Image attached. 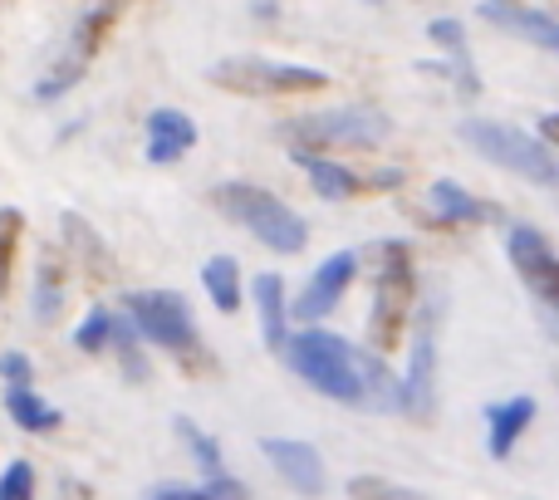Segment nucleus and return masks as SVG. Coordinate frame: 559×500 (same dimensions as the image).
Returning a JSON list of instances; mask_svg holds the SVG:
<instances>
[{"mask_svg": "<svg viewBox=\"0 0 559 500\" xmlns=\"http://www.w3.org/2000/svg\"><path fill=\"white\" fill-rule=\"evenodd\" d=\"M25 231V216L15 206H0V295L10 289V270H15V246Z\"/></svg>", "mask_w": 559, "mask_h": 500, "instance_id": "24", "label": "nucleus"}, {"mask_svg": "<svg viewBox=\"0 0 559 500\" xmlns=\"http://www.w3.org/2000/svg\"><path fill=\"white\" fill-rule=\"evenodd\" d=\"M540 133L550 138V143H559V114H545V118H540Z\"/></svg>", "mask_w": 559, "mask_h": 500, "instance_id": "31", "label": "nucleus"}, {"mask_svg": "<svg viewBox=\"0 0 559 500\" xmlns=\"http://www.w3.org/2000/svg\"><path fill=\"white\" fill-rule=\"evenodd\" d=\"M427 35H432L437 45H447L452 55H462V49H466V29L456 25V20H432V25H427Z\"/></svg>", "mask_w": 559, "mask_h": 500, "instance_id": "28", "label": "nucleus"}, {"mask_svg": "<svg viewBox=\"0 0 559 500\" xmlns=\"http://www.w3.org/2000/svg\"><path fill=\"white\" fill-rule=\"evenodd\" d=\"M173 427H177V437H182V442L197 452V462L206 466V476H212V486H216V481H231V476H226V466H222V452H216V442L202 432V427L192 422V417H177Z\"/></svg>", "mask_w": 559, "mask_h": 500, "instance_id": "23", "label": "nucleus"}, {"mask_svg": "<svg viewBox=\"0 0 559 500\" xmlns=\"http://www.w3.org/2000/svg\"><path fill=\"white\" fill-rule=\"evenodd\" d=\"M59 231H64V241H69V250L79 255V265L88 270L94 279H104L108 270H114V255H108V246L98 241V231L84 222V216H74V212H64L59 216Z\"/></svg>", "mask_w": 559, "mask_h": 500, "instance_id": "18", "label": "nucleus"}, {"mask_svg": "<svg viewBox=\"0 0 559 500\" xmlns=\"http://www.w3.org/2000/svg\"><path fill=\"white\" fill-rule=\"evenodd\" d=\"M128 319L138 324V334L153 338L157 348L167 354H182V358H197L206 364L202 344H197V324H192V309L173 295V289H133L128 295Z\"/></svg>", "mask_w": 559, "mask_h": 500, "instance_id": "6", "label": "nucleus"}, {"mask_svg": "<svg viewBox=\"0 0 559 500\" xmlns=\"http://www.w3.org/2000/svg\"><path fill=\"white\" fill-rule=\"evenodd\" d=\"M437 403V305L423 314V329H417L413 344V368L403 378V413L427 422Z\"/></svg>", "mask_w": 559, "mask_h": 500, "instance_id": "10", "label": "nucleus"}, {"mask_svg": "<svg viewBox=\"0 0 559 500\" xmlns=\"http://www.w3.org/2000/svg\"><path fill=\"white\" fill-rule=\"evenodd\" d=\"M285 358L314 393L334 397L344 407H368V388H364V364L358 354L329 329H305L299 338L285 344Z\"/></svg>", "mask_w": 559, "mask_h": 500, "instance_id": "1", "label": "nucleus"}, {"mask_svg": "<svg viewBox=\"0 0 559 500\" xmlns=\"http://www.w3.org/2000/svg\"><path fill=\"white\" fill-rule=\"evenodd\" d=\"M261 447H265V456H271V466L299 496H324V456H319L309 442L271 437V442H261Z\"/></svg>", "mask_w": 559, "mask_h": 500, "instance_id": "13", "label": "nucleus"}, {"mask_svg": "<svg viewBox=\"0 0 559 500\" xmlns=\"http://www.w3.org/2000/svg\"><path fill=\"white\" fill-rule=\"evenodd\" d=\"M535 422V397H511V403H491L486 407V427H491V437H486V447H491L496 462H506V456L515 452V442L525 437V427Z\"/></svg>", "mask_w": 559, "mask_h": 500, "instance_id": "16", "label": "nucleus"}, {"mask_svg": "<svg viewBox=\"0 0 559 500\" xmlns=\"http://www.w3.org/2000/svg\"><path fill=\"white\" fill-rule=\"evenodd\" d=\"M216 88L241 98H275V94H305V88H329L324 69H305V64H275V59L261 55H236L222 59V64L206 69Z\"/></svg>", "mask_w": 559, "mask_h": 500, "instance_id": "5", "label": "nucleus"}, {"mask_svg": "<svg viewBox=\"0 0 559 500\" xmlns=\"http://www.w3.org/2000/svg\"><path fill=\"white\" fill-rule=\"evenodd\" d=\"M427 202H432V212L442 216V222H456V226H486V222H496V206L491 202H476V197L462 192L456 182H437L432 192H427Z\"/></svg>", "mask_w": 559, "mask_h": 500, "instance_id": "17", "label": "nucleus"}, {"mask_svg": "<svg viewBox=\"0 0 559 500\" xmlns=\"http://www.w3.org/2000/svg\"><path fill=\"white\" fill-rule=\"evenodd\" d=\"M295 153V163L309 172V182H314V192L324 197V202H344V197L364 192V187H397L403 182V172H378V177H354L348 167L338 163H324L319 153H309V147H289Z\"/></svg>", "mask_w": 559, "mask_h": 500, "instance_id": "12", "label": "nucleus"}, {"mask_svg": "<svg viewBox=\"0 0 559 500\" xmlns=\"http://www.w3.org/2000/svg\"><path fill=\"white\" fill-rule=\"evenodd\" d=\"M348 496L354 500H427V496L407 491V486H397V481H383V476H354V481H348Z\"/></svg>", "mask_w": 559, "mask_h": 500, "instance_id": "26", "label": "nucleus"}, {"mask_svg": "<svg viewBox=\"0 0 559 500\" xmlns=\"http://www.w3.org/2000/svg\"><path fill=\"white\" fill-rule=\"evenodd\" d=\"M118 5H123V0H104V5H98V10H88V15H84V25L74 29V45L64 49V59H59V64L49 69V74L35 84V98H45V104H49V98L69 94V88H74L79 79H84L88 59L98 55V45H104V35H108V29H114Z\"/></svg>", "mask_w": 559, "mask_h": 500, "instance_id": "8", "label": "nucleus"}, {"mask_svg": "<svg viewBox=\"0 0 559 500\" xmlns=\"http://www.w3.org/2000/svg\"><path fill=\"white\" fill-rule=\"evenodd\" d=\"M59 299H64V265H59L55 250L39 255V275H35V319L39 324H55Z\"/></svg>", "mask_w": 559, "mask_h": 500, "instance_id": "22", "label": "nucleus"}, {"mask_svg": "<svg viewBox=\"0 0 559 500\" xmlns=\"http://www.w3.org/2000/svg\"><path fill=\"white\" fill-rule=\"evenodd\" d=\"M192 147H197V123L187 114H177V108L147 114V163L167 167L182 153H192Z\"/></svg>", "mask_w": 559, "mask_h": 500, "instance_id": "15", "label": "nucleus"}, {"mask_svg": "<svg viewBox=\"0 0 559 500\" xmlns=\"http://www.w3.org/2000/svg\"><path fill=\"white\" fill-rule=\"evenodd\" d=\"M358 275V255L354 250H338V255H329L324 265L309 275V285H305V295L295 299V314L299 319H324L329 309L344 299V289H348V279Z\"/></svg>", "mask_w": 559, "mask_h": 500, "instance_id": "11", "label": "nucleus"}, {"mask_svg": "<svg viewBox=\"0 0 559 500\" xmlns=\"http://www.w3.org/2000/svg\"><path fill=\"white\" fill-rule=\"evenodd\" d=\"M153 500H216V496L192 491V486H163V491H153Z\"/></svg>", "mask_w": 559, "mask_h": 500, "instance_id": "30", "label": "nucleus"}, {"mask_svg": "<svg viewBox=\"0 0 559 500\" xmlns=\"http://www.w3.org/2000/svg\"><path fill=\"white\" fill-rule=\"evenodd\" d=\"M506 250H511V265L521 270V279L535 289V299L559 309V255L550 250V241L535 226H515Z\"/></svg>", "mask_w": 559, "mask_h": 500, "instance_id": "9", "label": "nucleus"}, {"mask_svg": "<svg viewBox=\"0 0 559 500\" xmlns=\"http://www.w3.org/2000/svg\"><path fill=\"white\" fill-rule=\"evenodd\" d=\"M280 143L289 147H378L388 138V118L378 108H324V114H305V118H285L275 128Z\"/></svg>", "mask_w": 559, "mask_h": 500, "instance_id": "4", "label": "nucleus"}, {"mask_svg": "<svg viewBox=\"0 0 559 500\" xmlns=\"http://www.w3.org/2000/svg\"><path fill=\"white\" fill-rule=\"evenodd\" d=\"M481 15L491 20L496 29H506V35H521V39H531V45H540V49H550V55H559V20L540 15V10L511 5V0H486Z\"/></svg>", "mask_w": 559, "mask_h": 500, "instance_id": "14", "label": "nucleus"}, {"mask_svg": "<svg viewBox=\"0 0 559 500\" xmlns=\"http://www.w3.org/2000/svg\"><path fill=\"white\" fill-rule=\"evenodd\" d=\"M202 285L206 295H212V305L222 309V314H236L241 309V265H236L231 255H212L202 265Z\"/></svg>", "mask_w": 559, "mask_h": 500, "instance_id": "21", "label": "nucleus"}, {"mask_svg": "<svg viewBox=\"0 0 559 500\" xmlns=\"http://www.w3.org/2000/svg\"><path fill=\"white\" fill-rule=\"evenodd\" d=\"M255 309H261V334H265V344L271 348H280L285 354V279L280 275H261L255 279Z\"/></svg>", "mask_w": 559, "mask_h": 500, "instance_id": "19", "label": "nucleus"}, {"mask_svg": "<svg viewBox=\"0 0 559 500\" xmlns=\"http://www.w3.org/2000/svg\"><path fill=\"white\" fill-rule=\"evenodd\" d=\"M29 491H35L29 462H10L5 472H0V500H29Z\"/></svg>", "mask_w": 559, "mask_h": 500, "instance_id": "27", "label": "nucleus"}, {"mask_svg": "<svg viewBox=\"0 0 559 500\" xmlns=\"http://www.w3.org/2000/svg\"><path fill=\"white\" fill-rule=\"evenodd\" d=\"M373 5H378V0H373Z\"/></svg>", "mask_w": 559, "mask_h": 500, "instance_id": "32", "label": "nucleus"}, {"mask_svg": "<svg viewBox=\"0 0 559 500\" xmlns=\"http://www.w3.org/2000/svg\"><path fill=\"white\" fill-rule=\"evenodd\" d=\"M114 319H118V314H108L104 305H98V309H88V319L74 329V344H79V354H104V348H108V338H114Z\"/></svg>", "mask_w": 559, "mask_h": 500, "instance_id": "25", "label": "nucleus"}, {"mask_svg": "<svg viewBox=\"0 0 559 500\" xmlns=\"http://www.w3.org/2000/svg\"><path fill=\"white\" fill-rule=\"evenodd\" d=\"M373 260H378V305H373V348H393L397 334H403V319H407V305H413V255H407L403 241H383L373 246Z\"/></svg>", "mask_w": 559, "mask_h": 500, "instance_id": "7", "label": "nucleus"}, {"mask_svg": "<svg viewBox=\"0 0 559 500\" xmlns=\"http://www.w3.org/2000/svg\"><path fill=\"white\" fill-rule=\"evenodd\" d=\"M0 378H10V383H29V378H35V364H29L25 354H0Z\"/></svg>", "mask_w": 559, "mask_h": 500, "instance_id": "29", "label": "nucleus"}, {"mask_svg": "<svg viewBox=\"0 0 559 500\" xmlns=\"http://www.w3.org/2000/svg\"><path fill=\"white\" fill-rule=\"evenodd\" d=\"M456 133H462V143L476 147L486 163L506 167V172L525 177V182H535V187H559V153H550L540 138L521 133V128H511V123H486V118H466Z\"/></svg>", "mask_w": 559, "mask_h": 500, "instance_id": "2", "label": "nucleus"}, {"mask_svg": "<svg viewBox=\"0 0 559 500\" xmlns=\"http://www.w3.org/2000/svg\"><path fill=\"white\" fill-rule=\"evenodd\" d=\"M216 206H222L236 226H246L255 241H265L271 250H280V255H295V250H305V241H309V226L299 222V216L289 212L280 197L261 192V187H251V182L216 187Z\"/></svg>", "mask_w": 559, "mask_h": 500, "instance_id": "3", "label": "nucleus"}, {"mask_svg": "<svg viewBox=\"0 0 559 500\" xmlns=\"http://www.w3.org/2000/svg\"><path fill=\"white\" fill-rule=\"evenodd\" d=\"M5 407L15 417V427H25V432H55L59 427V407H49L29 383H10Z\"/></svg>", "mask_w": 559, "mask_h": 500, "instance_id": "20", "label": "nucleus"}]
</instances>
